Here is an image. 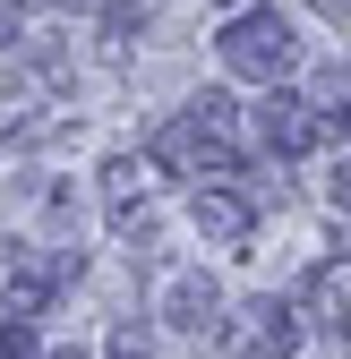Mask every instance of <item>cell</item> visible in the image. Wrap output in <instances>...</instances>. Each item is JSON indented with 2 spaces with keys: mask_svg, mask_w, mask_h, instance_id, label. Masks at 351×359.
I'll list each match as a JSON object with an SVG mask.
<instances>
[{
  "mask_svg": "<svg viewBox=\"0 0 351 359\" xmlns=\"http://www.w3.org/2000/svg\"><path fill=\"white\" fill-rule=\"evenodd\" d=\"M214 52H223V69L249 77V86H283L291 60H300V34H291L283 9H232L223 34H214Z\"/></svg>",
  "mask_w": 351,
  "mask_h": 359,
  "instance_id": "6da1fadb",
  "label": "cell"
},
{
  "mask_svg": "<svg viewBox=\"0 0 351 359\" xmlns=\"http://www.w3.org/2000/svg\"><path fill=\"white\" fill-rule=\"evenodd\" d=\"M154 163L180 171V180H197V189H223V180H240V137H232V120H206V111L189 103L180 120H163Z\"/></svg>",
  "mask_w": 351,
  "mask_h": 359,
  "instance_id": "7a4b0ae2",
  "label": "cell"
},
{
  "mask_svg": "<svg viewBox=\"0 0 351 359\" xmlns=\"http://www.w3.org/2000/svg\"><path fill=\"white\" fill-rule=\"evenodd\" d=\"M69 274H77V240H26V248L9 257V317H18V325L43 317V308L69 291Z\"/></svg>",
  "mask_w": 351,
  "mask_h": 359,
  "instance_id": "3957f363",
  "label": "cell"
},
{
  "mask_svg": "<svg viewBox=\"0 0 351 359\" xmlns=\"http://www.w3.org/2000/svg\"><path fill=\"white\" fill-rule=\"evenodd\" d=\"M154 317L171 325V334H223L232 317H223V291H214V274H206V265H171V274L154 283Z\"/></svg>",
  "mask_w": 351,
  "mask_h": 359,
  "instance_id": "277c9868",
  "label": "cell"
},
{
  "mask_svg": "<svg viewBox=\"0 0 351 359\" xmlns=\"http://www.w3.org/2000/svg\"><path fill=\"white\" fill-rule=\"evenodd\" d=\"M223 342H232V359H291L300 351V308L291 299H240Z\"/></svg>",
  "mask_w": 351,
  "mask_h": 359,
  "instance_id": "5b68a950",
  "label": "cell"
},
{
  "mask_svg": "<svg viewBox=\"0 0 351 359\" xmlns=\"http://www.w3.org/2000/svg\"><path fill=\"white\" fill-rule=\"evenodd\" d=\"M249 120H257V146H266L274 163H291V154H309V146L326 137V120H317V103H309V95H283V86H266V103H257Z\"/></svg>",
  "mask_w": 351,
  "mask_h": 359,
  "instance_id": "8992f818",
  "label": "cell"
},
{
  "mask_svg": "<svg viewBox=\"0 0 351 359\" xmlns=\"http://www.w3.org/2000/svg\"><path fill=\"white\" fill-rule=\"evenodd\" d=\"M103 214H112L120 240H154V197H146L138 154H103Z\"/></svg>",
  "mask_w": 351,
  "mask_h": 359,
  "instance_id": "52a82bcc",
  "label": "cell"
},
{
  "mask_svg": "<svg viewBox=\"0 0 351 359\" xmlns=\"http://www.w3.org/2000/svg\"><path fill=\"white\" fill-rule=\"evenodd\" d=\"M189 214H197V231H206L214 248H240V240L257 231V197H240L232 180H223V189H197V197H189Z\"/></svg>",
  "mask_w": 351,
  "mask_h": 359,
  "instance_id": "ba28073f",
  "label": "cell"
},
{
  "mask_svg": "<svg viewBox=\"0 0 351 359\" xmlns=\"http://www.w3.org/2000/svg\"><path fill=\"white\" fill-rule=\"evenodd\" d=\"M309 103H317L326 128H343V137H351V60H326V69L309 77Z\"/></svg>",
  "mask_w": 351,
  "mask_h": 359,
  "instance_id": "9c48e42d",
  "label": "cell"
},
{
  "mask_svg": "<svg viewBox=\"0 0 351 359\" xmlns=\"http://www.w3.org/2000/svg\"><path fill=\"white\" fill-rule=\"evenodd\" d=\"M309 317H317L326 334H343V317H351V291H343V265H317V274H309Z\"/></svg>",
  "mask_w": 351,
  "mask_h": 359,
  "instance_id": "30bf717a",
  "label": "cell"
},
{
  "mask_svg": "<svg viewBox=\"0 0 351 359\" xmlns=\"http://www.w3.org/2000/svg\"><path fill=\"white\" fill-rule=\"evenodd\" d=\"M154 9H163V0H103V43H112V52H128V43L154 26Z\"/></svg>",
  "mask_w": 351,
  "mask_h": 359,
  "instance_id": "8fae6325",
  "label": "cell"
},
{
  "mask_svg": "<svg viewBox=\"0 0 351 359\" xmlns=\"http://www.w3.org/2000/svg\"><path fill=\"white\" fill-rule=\"evenodd\" d=\"M112 359H154V334H146V317H120V325H112Z\"/></svg>",
  "mask_w": 351,
  "mask_h": 359,
  "instance_id": "7c38bea8",
  "label": "cell"
},
{
  "mask_svg": "<svg viewBox=\"0 0 351 359\" xmlns=\"http://www.w3.org/2000/svg\"><path fill=\"white\" fill-rule=\"evenodd\" d=\"M326 214L351 231V163H334V171H326Z\"/></svg>",
  "mask_w": 351,
  "mask_h": 359,
  "instance_id": "4fadbf2b",
  "label": "cell"
},
{
  "mask_svg": "<svg viewBox=\"0 0 351 359\" xmlns=\"http://www.w3.org/2000/svg\"><path fill=\"white\" fill-rule=\"evenodd\" d=\"M0 359H43V351H34V325H18V317H0Z\"/></svg>",
  "mask_w": 351,
  "mask_h": 359,
  "instance_id": "5bb4252c",
  "label": "cell"
},
{
  "mask_svg": "<svg viewBox=\"0 0 351 359\" xmlns=\"http://www.w3.org/2000/svg\"><path fill=\"white\" fill-rule=\"evenodd\" d=\"M18 26H26V18H18V0H0V52L18 43Z\"/></svg>",
  "mask_w": 351,
  "mask_h": 359,
  "instance_id": "9a60e30c",
  "label": "cell"
},
{
  "mask_svg": "<svg viewBox=\"0 0 351 359\" xmlns=\"http://www.w3.org/2000/svg\"><path fill=\"white\" fill-rule=\"evenodd\" d=\"M43 359H86V351H77V342H60V351H43Z\"/></svg>",
  "mask_w": 351,
  "mask_h": 359,
  "instance_id": "2e32d148",
  "label": "cell"
},
{
  "mask_svg": "<svg viewBox=\"0 0 351 359\" xmlns=\"http://www.w3.org/2000/svg\"><path fill=\"white\" fill-rule=\"evenodd\" d=\"M343 248H351V231H343Z\"/></svg>",
  "mask_w": 351,
  "mask_h": 359,
  "instance_id": "e0dca14e",
  "label": "cell"
}]
</instances>
